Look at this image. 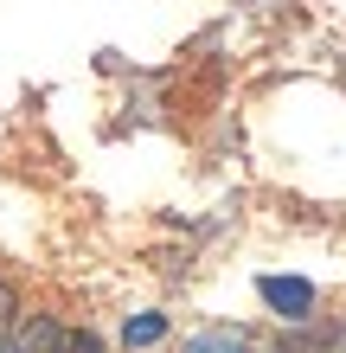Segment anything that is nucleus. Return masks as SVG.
<instances>
[{
    "instance_id": "obj_3",
    "label": "nucleus",
    "mask_w": 346,
    "mask_h": 353,
    "mask_svg": "<svg viewBox=\"0 0 346 353\" xmlns=\"http://www.w3.org/2000/svg\"><path fill=\"white\" fill-rule=\"evenodd\" d=\"M186 353H250V334L244 327H206V334H193Z\"/></svg>"
},
{
    "instance_id": "obj_2",
    "label": "nucleus",
    "mask_w": 346,
    "mask_h": 353,
    "mask_svg": "<svg viewBox=\"0 0 346 353\" xmlns=\"http://www.w3.org/2000/svg\"><path fill=\"white\" fill-rule=\"evenodd\" d=\"M160 341H167V315H160V308H141V315L122 321V347H129V353H148Z\"/></svg>"
},
{
    "instance_id": "obj_1",
    "label": "nucleus",
    "mask_w": 346,
    "mask_h": 353,
    "mask_svg": "<svg viewBox=\"0 0 346 353\" xmlns=\"http://www.w3.org/2000/svg\"><path fill=\"white\" fill-rule=\"evenodd\" d=\"M257 296L270 302V315H282V321H308L314 302H321L308 276H257Z\"/></svg>"
},
{
    "instance_id": "obj_4",
    "label": "nucleus",
    "mask_w": 346,
    "mask_h": 353,
    "mask_svg": "<svg viewBox=\"0 0 346 353\" xmlns=\"http://www.w3.org/2000/svg\"><path fill=\"white\" fill-rule=\"evenodd\" d=\"M52 353H103V341L90 334V327H65V334H58V347Z\"/></svg>"
}]
</instances>
